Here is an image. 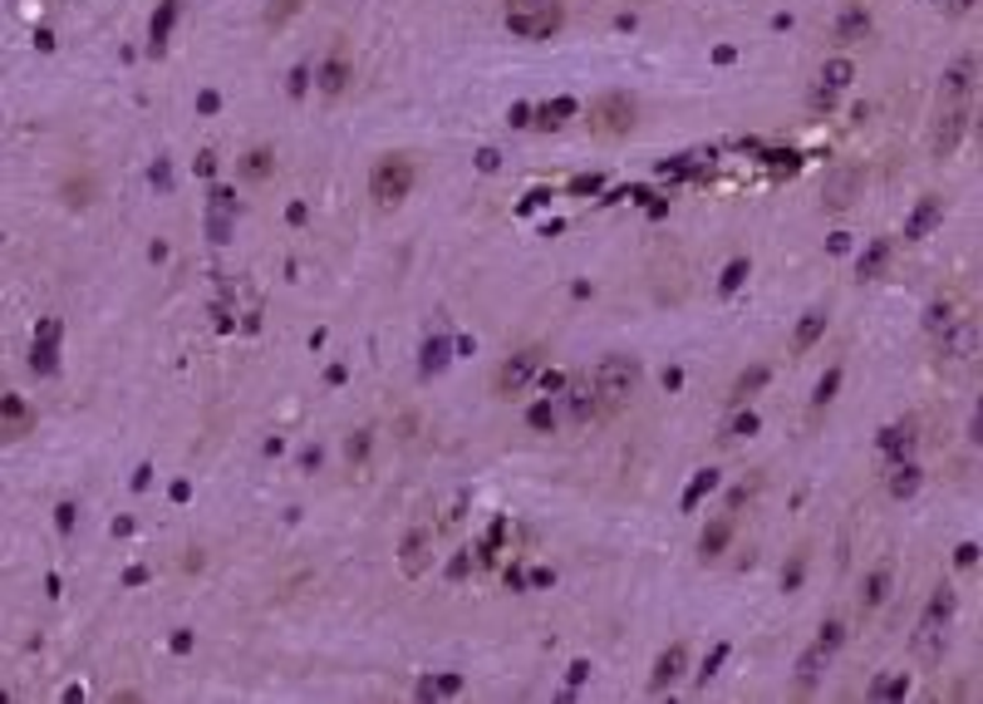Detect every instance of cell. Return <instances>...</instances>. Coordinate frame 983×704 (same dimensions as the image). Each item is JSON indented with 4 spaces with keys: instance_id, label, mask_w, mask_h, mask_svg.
I'll use <instances>...</instances> for the list:
<instances>
[{
    "instance_id": "cell-25",
    "label": "cell",
    "mask_w": 983,
    "mask_h": 704,
    "mask_svg": "<svg viewBox=\"0 0 983 704\" xmlns=\"http://www.w3.org/2000/svg\"><path fill=\"white\" fill-rule=\"evenodd\" d=\"M905 690H910V680H905V675H895V680H881V685H875V700H891V695H905Z\"/></svg>"
},
{
    "instance_id": "cell-23",
    "label": "cell",
    "mask_w": 983,
    "mask_h": 704,
    "mask_svg": "<svg viewBox=\"0 0 983 704\" xmlns=\"http://www.w3.org/2000/svg\"><path fill=\"white\" fill-rule=\"evenodd\" d=\"M837 385H841V365H831V370L821 375V385H817V399H811V404H817V409H827V404H831V394H837Z\"/></svg>"
},
{
    "instance_id": "cell-13",
    "label": "cell",
    "mask_w": 983,
    "mask_h": 704,
    "mask_svg": "<svg viewBox=\"0 0 983 704\" xmlns=\"http://www.w3.org/2000/svg\"><path fill=\"white\" fill-rule=\"evenodd\" d=\"M944 223V197H919V207H915V217L905 223V241H919V237H929L935 227Z\"/></svg>"
},
{
    "instance_id": "cell-10",
    "label": "cell",
    "mask_w": 983,
    "mask_h": 704,
    "mask_svg": "<svg viewBox=\"0 0 983 704\" xmlns=\"http://www.w3.org/2000/svg\"><path fill=\"white\" fill-rule=\"evenodd\" d=\"M350 79H354V59H350V50H345V40H335L330 55H325V69H320V89L335 99V94H345Z\"/></svg>"
},
{
    "instance_id": "cell-15",
    "label": "cell",
    "mask_w": 983,
    "mask_h": 704,
    "mask_svg": "<svg viewBox=\"0 0 983 704\" xmlns=\"http://www.w3.org/2000/svg\"><path fill=\"white\" fill-rule=\"evenodd\" d=\"M684 660H689V650L684 646H669L659 656V665H654V675H649V695H664V690L674 685V680L684 675Z\"/></svg>"
},
{
    "instance_id": "cell-14",
    "label": "cell",
    "mask_w": 983,
    "mask_h": 704,
    "mask_svg": "<svg viewBox=\"0 0 983 704\" xmlns=\"http://www.w3.org/2000/svg\"><path fill=\"white\" fill-rule=\"evenodd\" d=\"M865 35H871V10H865L861 0H851L837 20V45H855V40H865Z\"/></svg>"
},
{
    "instance_id": "cell-11",
    "label": "cell",
    "mask_w": 983,
    "mask_h": 704,
    "mask_svg": "<svg viewBox=\"0 0 983 704\" xmlns=\"http://www.w3.org/2000/svg\"><path fill=\"white\" fill-rule=\"evenodd\" d=\"M855 193H861V167H837V173L827 177V187H821V203H827L831 213H845V207L855 203Z\"/></svg>"
},
{
    "instance_id": "cell-1",
    "label": "cell",
    "mask_w": 983,
    "mask_h": 704,
    "mask_svg": "<svg viewBox=\"0 0 983 704\" xmlns=\"http://www.w3.org/2000/svg\"><path fill=\"white\" fill-rule=\"evenodd\" d=\"M969 119H974V55H964L959 65H949L939 75L935 113H929V158L935 163H949L959 153Z\"/></svg>"
},
{
    "instance_id": "cell-8",
    "label": "cell",
    "mask_w": 983,
    "mask_h": 704,
    "mask_svg": "<svg viewBox=\"0 0 983 704\" xmlns=\"http://www.w3.org/2000/svg\"><path fill=\"white\" fill-rule=\"evenodd\" d=\"M590 129L600 133V139H620V133L634 129V104L625 99V94H605V99H596V109H590Z\"/></svg>"
},
{
    "instance_id": "cell-2",
    "label": "cell",
    "mask_w": 983,
    "mask_h": 704,
    "mask_svg": "<svg viewBox=\"0 0 983 704\" xmlns=\"http://www.w3.org/2000/svg\"><path fill=\"white\" fill-rule=\"evenodd\" d=\"M640 380H644V370H640V360L634 355H610V360H600V370H596V404L605 409V414H615V409H625L634 394H640Z\"/></svg>"
},
{
    "instance_id": "cell-12",
    "label": "cell",
    "mask_w": 983,
    "mask_h": 704,
    "mask_svg": "<svg viewBox=\"0 0 983 704\" xmlns=\"http://www.w3.org/2000/svg\"><path fill=\"white\" fill-rule=\"evenodd\" d=\"M566 414H570V424H590V419L600 414V404H596V385H590L586 375H576V380H570V390H566Z\"/></svg>"
},
{
    "instance_id": "cell-28",
    "label": "cell",
    "mask_w": 983,
    "mask_h": 704,
    "mask_svg": "<svg viewBox=\"0 0 983 704\" xmlns=\"http://www.w3.org/2000/svg\"><path fill=\"white\" fill-rule=\"evenodd\" d=\"M944 10H949V15H969V10H974V0H944Z\"/></svg>"
},
{
    "instance_id": "cell-20",
    "label": "cell",
    "mask_w": 983,
    "mask_h": 704,
    "mask_svg": "<svg viewBox=\"0 0 983 704\" xmlns=\"http://www.w3.org/2000/svg\"><path fill=\"white\" fill-rule=\"evenodd\" d=\"M728 538H733V518H718V522H713V532H703L699 552H703V556H718V552H723V542H728Z\"/></svg>"
},
{
    "instance_id": "cell-4",
    "label": "cell",
    "mask_w": 983,
    "mask_h": 704,
    "mask_svg": "<svg viewBox=\"0 0 983 704\" xmlns=\"http://www.w3.org/2000/svg\"><path fill=\"white\" fill-rule=\"evenodd\" d=\"M949 616H954V592H949V586H939L935 602L925 606V616H919V626H915V640H910L915 660L935 665V660L944 656V646H949Z\"/></svg>"
},
{
    "instance_id": "cell-6",
    "label": "cell",
    "mask_w": 983,
    "mask_h": 704,
    "mask_svg": "<svg viewBox=\"0 0 983 704\" xmlns=\"http://www.w3.org/2000/svg\"><path fill=\"white\" fill-rule=\"evenodd\" d=\"M561 20H566L561 0H506V25H512L516 35L542 40V35H551V30H561Z\"/></svg>"
},
{
    "instance_id": "cell-21",
    "label": "cell",
    "mask_w": 983,
    "mask_h": 704,
    "mask_svg": "<svg viewBox=\"0 0 983 704\" xmlns=\"http://www.w3.org/2000/svg\"><path fill=\"white\" fill-rule=\"evenodd\" d=\"M753 429H757V414H753V409H747V414L738 409V414L728 419V429H723V444H738V438H747Z\"/></svg>"
},
{
    "instance_id": "cell-24",
    "label": "cell",
    "mask_w": 983,
    "mask_h": 704,
    "mask_svg": "<svg viewBox=\"0 0 983 704\" xmlns=\"http://www.w3.org/2000/svg\"><path fill=\"white\" fill-rule=\"evenodd\" d=\"M949 315H954V301H935V306H929V321H925V331L929 335H939L949 325Z\"/></svg>"
},
{
    "instance_id": "cell-27",
    "label": "cell",
    "mask_w": 983,
    "mask_h": 704,
    "mask_svg": "<svg viewBox=\"0 0 983 704\" xmlns=\"http://www.w3.org/2000/svg\"><path fill=\"white\" fill-rule=\"evenodd\" d=\"M295 10V0H271V15H266V25H281L285 15Z\"/></svg>"
},
{
    "instance_id": "cell-26",
    "label": "cell",
    "mask_w": 983,
    "mask_h": 704,
    "mask_svg": "<svg viewBox=\"0 0 983 704\" xmlns=\"http://www.w3.org/2000/svg\"><path fill=\"white\" fill-rule=\"evenodd\" d=\"M241 173H247V177H266V173H271V153H251Z\"/></svg>"
},
{
    "instance_id": "cell-7",
    "label": "cell",
    "mask_w": 983,
    "mask_h": 704,
    "mask_svg": "<svg viewBox=\"0 0 983 704\" xmlns=\"http://www.w3.org/2000/svg\"><path fill=\"white\" fill-rule=\"evenodd\" d=\"M536 370H542V350H516V355H506L502 365H496V375H492V394L496 399H516L526 390V385L536 380Z\"/></svg>"
},
{
    "instance_id": "cell-18",
    "label": "cell",
    "mask_w": 983,
    "mask_h": 704,
    "mask_svg": "<svg viewBox=\"0 0 983 704\" xmlns=\"http://www.w3.org/2000/svg\"><path fill=\"white\" fill-rule=\"evenodd\" d=\"M915 429H919V419H905V424H895V429H885V438H881V448L885 454H905V448L915 444Z\"/></svg>"
},
{
    "instance_id": "cell-3",
    "label": "cell",
    "mask_w": 983,
    "mask_h": 704,
    "mask_svg": "<svg viewBox=\"0 0 983 704\" xmlns=\"http://www.w3.org/2000/svg\"><path fill=\"white\" fill-rule=\"evenodd\" d=\"M939 350H935V370L949 375V380H959V375L969 370V365L979 360V321L974 315H959V321H949L944 331L935 335Z\"/></svg>"
},
{
    "instance_id": "cell-5",
    "label": "cell",
    "mask_w": 983,
    "mask_h": 704,
    "mask_svg": "<svg viewBox=\"0 0 983 704\" xmlns=\"http://www.w3.org/2000/svg\"><path fill=\"white\" fill-rule=\"evenodd\" d=\"M414 177H418L414 158L384 153L374 163V173H369V197H374L379 207H398V203H408V193H414Z\"/></svg>"
},
{
    "instance_id": "cell-22",
    "label": "cell",
    "mask_w": 983,
    "mask_h": 704,
    "mask_svg": "<svg viewBox=\"0 0 983 704\" xmlns=\"http://www.w3.org/2000/svg\"><path fill=\"white\" fill-rule=\"evenodd\" d=\"M885 257H891V241H875V247H871V257H861V281H871L875 271L885 267Z\"/></svg>"
},
{
    "instance_id": "cell-17",
    "label": "cell",
    "mask_w": 983,
    "mask_h": 704,
    "mask_svg": "<svg viewBox=\"0 0 983 704\" xmlns=\"http://www.w3.org/2000/svg\"><path fill=\"white\" fill-rule=\"evenodd\" d=\"M827 321H831V315H827V311H821V306H817V311H807V315H801L797 335H791V355H807V350H811V345H817V340H821V331H827Z\"/></svg>"
},
{
    "instance_id": "cell-16",
    "label": "cell",
    "mask_w": 983,
    "mask_h": 704,
    "mask_svg": "<svg viewBox=\"0 0 983 704\" xmlns=\"http://www.w3.org/2000/svg\"><path fill=\"white\" fill-rule=\"evenodd\" d=\"M885 596H891V562H881V566H875V572L861 582V606H865V611H881Z\"/></svg>"
},
{
    "instance_id": "cell-19",
    "label": "cell",
    "mask_w": 983,
    "mask_h": 704,
    "mask_svg": "<svg viewBox=\"0 0 983 704\" xmlns=\"http://www.w3.org/2000/svg\"><path fill=\"white\" fill-rule=\"evenodd\" d=\"M919 478H925V473H919V464H900V468L891 473V492H895V498H915Z\"/></svg>"
},
{
    "instance_id": "cell-9",
    "label": "cell",
    "mask_w": 983,
    "mask_h": 704,
    "mask_svg": "<svg viewBox=\"0 0 983 704\" xmlns=\"http://www.w3.org/2000/svg\"><path fill=\"white\" fill-rule=\"evenodd\" d=\"M433 562V528L428 522H418V528L404 532V548H398V566H404V576H423Z\"/></svg>"
}]
</instances>
